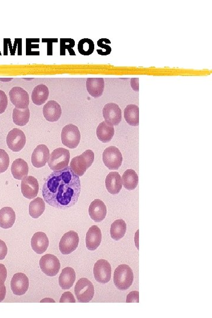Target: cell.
I'll return each mask as SVG.
<instances>
[{"label": "cell", "instance_id": "obj_1", "mask_svg": "<svg viewBox=\"0 0 212 318\" xmlns=\"http://www.w3.org/2000/svg\"><path fill=\"white\" fill-rule=\"evenodd\" d=\"M81 189L79 177L68 166L48 176L42 187V194L49 205L64 210L76 205Z\"/></svg>", "mask_w": 212, "mask_h": 318}, {"label": "cell", "instance_id": "obj_2", "mask_svg": "<svg viewBox=\"0 0 212 318\" xmlns=\"http://www.w3.org/2000/svg\"><path fill=\"white\" fill-rule=\"evenodd\" d=\"M134 275L131 268L126 264L119 265L114 274V284L117 289L126 291L132 286Z\"/></svg>", "mask_w": 212, "mask_h": 318}, {"label": "cell", "instance_id": "obj_3", "mask_svg": "<svg viewBox=\"0 0 212 318\" xmlns=\"http://www.w3.org/2000/svg\"><path fill=\"white\" fill-rule=\"evenodd\" d=\"M94 160V154L92 150H87L79 156L71 160L70 168L78 176H82L87 169L92 165Z\"/></svg>", "mask_w": 212, "mask_h": 318}, {"label": "cell", "instance_id": "obj_4", "mask_svg": "<svg viewBox=\"0 0 212 318\" xmlns=\"http://www.w3.org/2000/svg\"><path fill=\"white\" fill-rule=\"evenodd\" d=\"M70 158L69 150L64 148H57L51 154L48 161V166L53 171H59L68 167Z\"/></svg>", "mask_w": 212, "mask_h": 318}, {"label": "cell", "instance_id": "obj_5", "mask_svg": "<svg viewBox=\"0 0 212 318\" xmlns=\"http://www.w3.org/2000/svg\"><path fill=\"white\" fill-rule=\"evenodd\" d=\"M74 293L79 303H87L92 300L94 288L91 282L87 278H81L74 288Z\"/></svg>", "mask_w": 212, "mask_h": 318}, {"label": "cell", "instance_id": "obj_6", "mask_svg": "<svg viewBox=\"0 0 212 318\" xmlns=\"http://www.w3.org/2000/svg\"><path fill=\"white\" fill-rule=\"evenodd\" d=\"M62 143L70 149H75L79 145L81 134L79 128L73 124L64 126L61 132Z\"/></svg>", "mask_w": 212, "mask_h": 318}, {"label": "cell", "instance_id": "obj_7", "mask_svg": "<svg viewBox=\"0 0 212 318\" xmlns=\"http://www.w3.org/2000/svg\"><path fill=\"white\" fill-rule=\"evenodd\" d=\"M104 165L110 170H117L122 166L123 156L117 147L110 146L104 150L103 153Z\"/></svg>", "mask_w": 212, "mask_h": 318}, {"label": "cell", "instance_id": "obj_8", "mask_svg": "<svg viewBox=\"0 0 212 318\" xmlns=\"http://www.w3.org/2000/svg\"><path fill=\"white\" fill-rule=\"evenodd\" d=\"M40 267L42 272L48 277H54L59 272L61 265L58 259L51 254H46L41 257Z\"/></svg>", "mask_w": 212, "mask_h": 318}, {"label": "cell", "instance_id": "obj_9", "mask_svg": "<svg viewBox=\"0 0 212 318\" xmlns=\"http://www.w3.org/2000/svg\"><path fill=\"white\" fill-rule=\"evenodd\" d=\"M79 244V237L77 233L69 231L65 234L59 244L61 253L63 255H69L76 251Z\"/></svg>", "mask_w": 212, "mask_h": 318}, {"label": "cell", "instance_id": "obj_10", "mask_svg": "<svg viewBox=\"0 0 212 318\" xmlns=\"http://www.w3.org/2000/svg\"><path fill=\"white\" fill-rule=\"evenodd\" d=\"M94 278L101 284H107L111 280L112 268L109 262L106 260L97 261L93 268Z\"/></svg>", "mask_w": 212, "mask_h": 318}, {"label": "cell", "instance_id": "obj_11", "mask_svg": "<svg viewBox=\"0 0 212 318\" xmlns=\"http://www.w3.org/2000/svg\"><path fill=\"white\" fill-rule=\"evenodd\" d=\"M26 143V137L22 131L15 128L9 132L6 136V144L9 149L18 152L24 148Z\"/></svg>", "mask_w": 212, "mask_h": 318}, {"label": "cell", "instance_id": "obj_12", "mask_svg": "<svg viewBox=\"0 0 212 318\" xmlns=\"http://www.w3.org/2000/svg\"><path fill=\"white\" fill-rule=\"evenodd\" d=\"M103 115L105 122L112 126L119 125L122 118L121 109L118 105L113 103L107 104L104 106Z\"/></svg>", "mask_w": 212, "mask_h": 318}, {"label": "cell", "instance_id": "obj_13", "mask_svg": "<svg viewBox=\"0 0 212 318\" xmlns=\"http://www.w3.org/2000/svg\"><path fill=\"white\" fill-rule=\"evenodd\" d=\"M9 96L11 103L17 109H25L28 108L30 103L29 95L24 88L20 87H13L9 91Z\"/></svg>", "mask_w": 212, "mask_h": 318}, {"label": "cell", "instance_id": "obj_14", "mask_svg": "<svg viewBox=\"0 0 212 318\" xmlns=\"http://www.w3.org/2000/svg\"><path fill=\"white\" fill-rule=\"evenodd\" d=\"M28 278L23 273L16 274L12 278L11 288L13 294L17 296L24 295L28 290Z\"/></svg>", "mask_w": 212, "mask_h": 318}, {"label": "cell", "instance_id": "obj_15", "mask_svg": "<svg viewBox=\"0 0 212 318\" xmlns=\"http://www.w3.org/2000/svg\"><path fill=\"white\" fill-rule=\"evenodd\" d=\"M21 192L25 198L32 199L37 197L39 191L37 180L33 176H29L22 180Z\"/></svg>", "mask_w": 212, "mask_h": 318}, {"label": "cell", "instance_id": "obj_16", "mask_svg": "<svg viewBox=\"0 0 212 318\" xmlns=\"http://www.w3.org/2000/svg\"><path fill=\"white\" fill-rule=\"evenodd\" d=\"M50 157V150L44 145H38L33 151L31 156V162L35 168H41L44 167Z\"/></svg>", "mask_w": 212, "mask_h": 318}, {"label": "cell", "instance_id": "obj_17", "mask_svg": "<svg viewBox=\"0 0 212 318\" xmlns=\"http://www.w3.org/2000/svg\"><path fill=\"white\" fill-rule=\"evenodd\" d=\"M42 112L48 122H55L60 119L62 110L60 105L57 101L50 100L44 105Z\"/></svg>", "mask_w": 212, "mask_h": 318}, {"label": "cell", "instance_id": "obj_18", "mask_svg": "<svg viewBox=\"0 0 212 318\" xmlns=\"http://www.w3.org/2000/svg\"><path fill=\"white\" fill-rule=\"evenodd\" d=\"M90 218L95 222H100L105 219L107 215V207L102 201L95 199L91 203L89 209Z\"/></svg>", "mask_w": 212, "mask_h": 318}, {"label": "cell", "instance_id": "obj_19", "mask_svg": "<svg viewBox=\"0 0 212 318\" xmlns=\"http://www.w3.org/2000/svg\"><path fill=\"white\" fill-rule=\"evenodd\" d=\"M102 232L97 226H91L86 234V247L90 251H95L102 242Z\"/></svg>", "mask_w": 212, "mask_h": 318}, {"label": "cell", "instance_id": "obj_20", "mask_svg": "<svg viewBox=\"0 0 212 318\" xmlns=\"http://www.w3.org/2000/svg\"><path fill=\"white\" fill-rule=\"evenodd\" d=\"M31 245L35 253L39 255L44 253L49 246L47 235L42 232L35 233L31 238Z\"/></svg>", "mask_w": 212, "mask_h": 318}, {"label": "cell", "instance_id": "obj_21", "mask_svg": "<svg viewBox=\"0 0 212 318\" xmlns=\"http://www.w3.org/2000/svg\"><path fill=\"white\" fill-rule=\"evenodd\" d=\"M105 184L107 191L111 194H118L122 189L121 176L118 172H110L106 177Z\"/></svg>", "mask_w": 212, "mask_h": 318}, {"label": "cell", "instance_id": "obj_22", "mask_svg": "<svg viewBox=\"0 0 212 318\" xmlns=\"http://www.w3.org/2000/svg\"><path fill=\"white\" fill-rule=\"evenodd\" d=\"M86 88L91 96L98 98L102 96L104 89V80L103 78H88Z\"/></svg>", "mask_w": 212, "mask_h": 318}, {"label": "cell", "instance_id": "obj_23", "mask_svg": "<svg viewBox=\"0 0 212 318\" xmlns=\"http://www.w3.org/2000/svg\"><path fill=\"white\" fill-rule=\"evenodd\" d=\"M76 275L74 269L70 267L65 268L62 271L58 278V283L61 289L67 290L70 289L76 281Z\"/></svg>", "mask_w": 212, "mask_h": 318}, {"label": "cell", "instance_id": "obj_24", "mask_svg": "<svg viewBox=\"0 0 212 318\" xmlns=\"http://www.w3.org/2000/svg\"><path fill=\"white\" fill-rule=\"evenodd\" d=\"M11 170L14 179L22 180L28 175V164L23 159H16L12 164Z\"/></svg>", "mask_w": 212, "mask_h": 318}, {"label": "cell", "instance_id": "obj_25", "mask_svg": "<svg viewBox=\"0 0 212 318\" xmlns=\"http://www.w3.org/2000/svg\"><path fill=\"white\" fill-rule=\"evenodd\" d=\"M98 139L103 143H108L115 135L113 126L107 123L105 121L99 124L96 130Z\"/></svg>", "mask_w": 212, "mask_h": 318}, {"label": "cell", "instance_id": "obj_26", "mask_svg": "<svg viewBox=\"0 0 212 318\" xmlns=\"http://www.w3.org/2000/svg\"><path fill=\"white\" fill-rule=\"evenodd\" d=\"M15 221V212L11 208L5 207L0 210V227L5 229L11 228Z\"/></svg>", "mask_w": 212, "mask_h": 318}, {"label": "cell", "instance_id": "obj_27", "mask_svg": "<svg viewBox=\"0 0 212 318\" xmlns=\"http://www.w3.org/2000/svg\"><path fill=\"white\" fill-rule=\"evenodd\" d=\"M49 97L48 88L44 84L38 85L35 87L31 94L32 102L37 106H41L45 103Z\"/></svg>", "mask_w": 212, "mask_h": 318}, {"label": "cell", "instance_id": "obj_28", "mask_svg": "<svg viewBox=\"0 0 212 318\" xmlns=\"http://www.w3.org/2000/svg\"><path fill=\"white\" fill-rule=\"evenodd\" d=\"M124 116L127 123L132 126L139 124V108L137 105L129 104L125 108Z\"/></svg>", "mask_w": 212, "mask_h": 318}, {"label": "cell", "instance_id": "obj_29", "mask_svg": "<svg viewBox=\"0 0 212 318\" xmlns=\"http://www.w3.org/2000/svg\"><path fill=\"white\" fill-rule=\"evenodd\" d=\"M122 184L125 188L129 191H133L138 185L139 178L138 174L132 169H127L122 176Z\"/></svg>", "mask_w": 212, "mask_h": 318}, {"label": "cell", "instance_id": "obj_30", "mask_svg": "<svg viewBox=\"0 0 212 318\" xmlns=\"http://www.w3.org/2000/svg\"><path fill=\"white\" fill-rule=\"evenodd\" d=\"M127 225L123 219H118L113 223L111 225L110 235L114 240L119 241L122 239L126 234Z\"/></svg>", "mask_w": 212, "mask_h": 318}, {"label": "cell", "instance_id": "obj_31", "mask_svg": "<svg viewBox=\"0 0 212 318\" xmlns=\"http://www.w3.org/2000/svg\"><path fill=\"white\" fill-rule=\"evenodd\" d=\"M30 112L28 107L25 109H19L14 108L12 113L13 122L18 126H24L29 122Z\"/></svg>", "mask_w": 212, "mask_h": 318}, {"label": "cell", "instance_id": "obj_32", "mask_svg": "<svg viewBox=\"0 0 212 318\" xmlns=\"http://www.w3.org/2000/svg\"><path fill=\"white\" fill-rule=\"evenodd\" d=\"M45 202L41 198H37L31 201L29 205V214L32 218L37 219L45 211Z\"/></svg>", "mask_w": 212, "mask_h": 318}, {"label": "cell", "instance_id": "obj_33", "mask_svg": "<svg viewBox=\"0 0 212 318\" xmlns=\"http://www.w3.org/2000/svg\"><path fill=\"white\" fill-rule=\"evenodd\" d=\"M78 50L81 54L90 55L94 50V44L89 38H83L78 44Z\"/></svg>", "mask_w": 212, "mask_h": 318}, {"label": "cell", "instance_id": "obj_34", "mask_svg": "<svg viewBox=\"0 0 212 318\" xmlns=\"http://www.w3.org/2000/svg\"><path fill=\"white\" fill-rule=\"evenodd\" d=\"M75 45V41L71 38L60 39V55H66V50L69 52L71 55H76L73 48Z\"/></svg>", "mask_w": 212, "mask_h": 318}, {"label": "cell", "instance_id": "obj_35", "mask_svg": "<svg viewBox=\"0 0 212 318\" xmlns=\"http://www.w3.org/2000/svg\"><path fill=\"white\" fill-rule=\"evenodd\" d=\"M9 165V156L4 150L0 149V173L8 169Z\"/></svg>", "mask_w": 212, "mask_h": 318}, {"label": "cell", "instance_id": "obj_36", "mask_svg": "<svg viewBox=\"0 0 212 318\" xmlns=\"http://www.w3.org/2000/svg\"><path fill=\"white\" fill-rule=\"evenodd\" d=\"M40 42L39 38H27L26 39V55H37L34 52L32 51V48H38L39 44H33L34 42Z\"/></svg>", "mask_w": 212, "mask_h": 318}, {"label": "cell", "instance_id": "obj_37", "mask_svg": "<svg viewBox=\"0 0 212 318\" xmlns=\"http://www.w3.org/2000/svg\"><path fill=\"white\" fill-rule=\"evenodd\" d=\"M7 105V96L4 91L0 90V114L5 112Z\"/></svg>", "mask_w": 212, "mask_h": 318}, {"label": "cell", "instance_id": "obj_38", "mask_svg": "<svg viewBox=\"0 0 212 318\" xmlns=\"http://www.w3.org/2000/svg\"><path fill=\"white\" fill-rule=\"evenodd\" d=\"M60 303H76V300H75V298L72 293H70V292H66V293H64L63 295H62Z\"/></svg>", "mask_w": 212, "mask_h": 318}, {"label": "cell", "instance_id": "obj_39", "mask_svg": "<svg viewBox=\"0 0 212 318\" xmlns=\"http://www.w3.org/2000/svg\"><path fill=\"white\" fill-rule=\"evenodd\" d=\"M42 42H47V55H53V44L54 42H57V38H42Z\"/></svg>", "mask_w": 212, "mask_h": 318}, {"label": "cell", "instance_id": "obj_40", "mask_svg": "<svg viewBox=\"0 0 212 318\" xmlns=\"http://www.w3.org/2000/svg\"><path fill=\"white\" fill-rule=\"evenodd\" d=\"M127 303H139V293L138 291H133L129 293L127 297Z\"/></svg>", "mask_w": 212, "mask_h": 318}, {"label": "cell", "instance_id": "obj_41", "mask_svg": "<svg viewBox=\"0 0 212 318\" xmlns=\"http://www.w3.org/2000/svg\"><path fill=\"white\" fill-rule=\"evenodd\" d=\"M107 38H101L99 41H97L98 46L104 49V53L103 55H107L110 54L111 51H112V48L109 45L104 44Z\"/></svg>", "mask_w": 212, "mask_h": 318}, {"label": "cell", "instance_id": "obj_42", "mask_svg": "<svg viewBox=\"0 0 212 318\" xmlns=\"http://www.w3.org/2000/svg\"><path fill=\"white\" fill-rule=\"evenodd\" d=\"M7 277V271L4 265L0 264V285L4 284Z\"/></svg>", "mask_w": 212, "mask_h": 318}, {"label": "cell", "instance_id": "obj_43", "mask_svg": "<svg viewBox=\"0 0 212 318\" xmlns=\"http://www.w3.org/2000/svg\"><path fill=\"white\" fill-rule=\"evenodd\" d=\"M7 252L8 249L5 242L0 239V260H4Z\"/></svg>", "mask_w": 212, "mask_h": 318}, {"label": "cell", "instance_id": "obj_44", "mask_svg": "<svg viewBox=\"0 0 212 318\" xmlns=\"http://www.w3.org/2000/svg\"><path fill=\"white\" fill-rule=\"evenodd\" d=\"M6 296V288L5 285H0V303L5 299Z\"/></svg>", "mask_w": 212, "mask_h": 318}, {"label": "cell", "instance_id": "obj_45", "mask_svg": "<svg viewBox=\"0 0 212 318\" xmlns=\"http://www.w3.org/2000/svg\"><path fill=\"white\" fill-rule=\"evenodd\" d=\"M139 83V78H132L131 80V86L133 88L134 90L139 91V84H137Z\"/></svg>", "mask_w": 212, "mask_h": 318}, {"label": "cell", "instance_id": "obj_46", "mask_svg": "<svg viewBox=\"0 0 212 318\" xmlns=\"http://www.w3.org/2000/svg\"><path fill=\"white\" fill-rule=\"evenodd\" d=\"M8 39L9 38L4 39V55H8Z\"/></svg>", "mask_w": 212, "mask_h": 318}, {"label": "cell", "instance_id": "obj_47", "mask_svg": "<svg viewBox=\"0 0 212 318\" xmlns=\"http://www.w3.org/2000/svg\"><path fill=\"white\" fill-rule=\"evenodd\" d=\"M0 55H1V51H0Z\"/></svg>", "mask_w": 212, "mask_h": 318}]
</instances>
